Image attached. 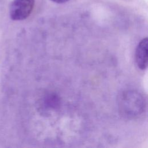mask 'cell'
<instances>
[{
  "label": "cell",
  "instance_id": "cell-1",
  "mask_svg": "<svg viewBox=\"0 0 148 148\" xmlns=\"http://www.w3.org/2000/svg\"><path fill=\"white\" fill-rule=\"evenodd\" d=\"M34 2V0H14L9 9L10 18L13 20L27 18L32 12Z\"/></svg>",
  "mask_w": 148,
  "mask_h": 148
},
{
  "label": "cell",
  "instance_id": "cell-2",
  "mask_svg": "<svg viewBox=\"0 0 148 148\" xmlns=\"http://www.w3.org/2000/svg\"><path fill=\"white\" fill-rule=\"evenodd\" d=\"M130 94V93H129ZM131 96L130 94V97L128 96V94L126 95H123V98H121V107L123 109V112H126L128 113V115L132 114L134 115L141 108V106H138L139 105L141 104V98L139 96L138 94H135L134 92L131 93Z\"/></svg>",
  "mask_w": 148,
  "mask_h": 148
},
{
  "label": "cell",
  "instance_id": "cell-3",
  "mask_svg": "<svg viewBox=\"0 0 148 148\" xmlns=\"http://www.w3.org/2000/svg\"><path fill=\"white\" fill-rule=\"evenodd\" d=\"M148 40L145 38L138 45L135 51V61L137 66L141 70H145L147 66Z\"/></svg>",
  "mask_w": 148,
  "mask_h": 148
},
{
  "label": "cell",
  "instance_id": "cell-4",
  "mask_svg": "<svg viewBox=\"0 0 148 148\" xmlns=\"http://www.w3.org/2000/svg\"><path fill=\"white\" fill-rule=\"evenodd\" d=\"M51 1L57 3H63L66 2L69 0H51Z\"/></svg>",
  "mask_w": 148,
  "mask_h": 148
}]
</instances>
